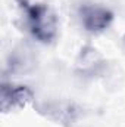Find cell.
<instances>
[{
	"instance_id": "obj_1",
	"label": "cell",
	"mask_w": 125,
	"mask_h": 127,
	"mask_svg": "<svg viewBox=\"0 0 125 127\" xmlns=\"http://www.w3.org/2000/svg\"><path fill=\"white\" fill-rule=\"evenodd\" d=\"M27 30L40 43H50L58 34V18L46 3H28L19 0Z\"/></svg>"
},
{
	"instance_id": "obj_2",
	"label": "cell",
	"mask_w": 125,
	"mask_h": 127,
	"mask_svg": "<svg viewBox=\"0 0 125 127\" xmlns=\"http://www.w3.org/2000/svg\"><path fill=\"white\" fill-rule=\"evenodd\" d=\"M77 15L83 28L91 34L103 32L113 22V12L104 4L96 1H84L80 4Z\"/></svg>"
},
{
	"instance_id": "obj_3",
	"label": "cell",
	"mask_w": 125,
	"mask_h": 127,
	"mask_svg": "<svg viewBox=\"0 0 125 127\" xmlns=\"http://www.w3.org/2000/svg\"><path fill=\"white\" fill-rule=\"evenodd\" d=\"M32 90L24 84H13V83H3L1 84V111L10 112L13 109H19L27 106L32 100Z\"/></svg>"
},
{
	"instance_id": "obj_4",
	"label": "cell",
	"mask_w": 125,
	"mask_h": 127,
	"mask_svg": "<svg viewBox=\"0 0 125 127\" xmlns=\"http://www.w3.org/2000/svg\"><path fill=\"white\" fill-rule=\"evenodd\" d=\"M124 41H125V37H124Z\"/></svg>"
}]
</instances>
